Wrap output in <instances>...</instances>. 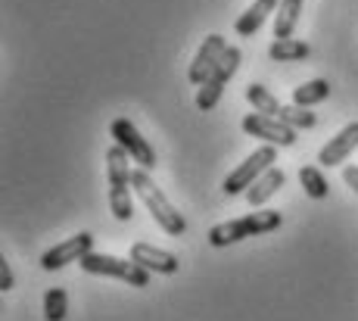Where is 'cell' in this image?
<instances>
[{
  "instance_id": "5bb4252c",
  "label": "cell",
  "mask_w": 358,
  "mask_h": 321,
  "mask_svg": "<svg viewBox=\"0 0 358 321\" xmlns=\"http://www.w3.org/2000/svg\"><path fill=\"white\" fill-rule=\"evenodd\" d=\"M278 3H280V0H252V6L237 19V25H234V29H237V35L240 38H252L262 29V22H265V19L278 10Z\"/></svg>"
},
{
  "instance_id": "ac0fdd59",
  "label": "cell",
  "mask_w": 358,
  "mask_h": 321,
  "mask_svg": "<svg viewBox=\"0 0 358 321\" xmlns=\"http://www.w3.org/2000/svg\"><path fill=\"white\" fill-rule=\"evenodd\" d=\"M246 100H250L252 104V109H256V113H262V115H274V119H278L280 115V100L274 97L271 91H268L265 85H246Z\"/></svg>"
},
{
  "instance_id": "277c9868",
  "label": "cell",
  "mask_w": 358,
  "mask_h": 321,
  "mask_svg": "<svg viewBox=\"0 0 358 321\" xmlns=\"http://www.w3.org/2000/svg\"><path fill=\"white\" fill-rule=\"evenodd\" d=\"M81 269L87 271V275H103V278H119V281H125L128 287H147L150 284V271L141 269V265L134 262V259H119V256H109V252H87L85 259H81Z\"/></svg>"
},
{
  "instance_id": "d6986e66",
  "label": "cell",
  "mask_w": 358,
  "mask_h": 321,
  "mask_svg": "<svg viewBox=\"0 0 358 321\" xmlns=\"http://www.w3.org/2000/svg\"><path fill=\"white\" fill-rule=\"evenodd\" d=\"M299 184H302V190H306L312 200H324V197L330 194L327 178L321 175L318 166H306V169H302V172H299Z\"/></svg>"
},
{
  "instance_id": "e0dca14e",
  "label": "cell",
  "mask_w": 358,
  "mask_h": 321,
  "mask_svg": "<svg viewBox=\"0 0 358 321\" xmlns=\"http://www.w3.org/2000/svg\"><path fill=\"white\" fill-rule=\"evenodd\" d=\"M330 97V85L324 78H312V81H306V85H299V87H293V106H315V104H321V100H327Z\"/></svg>"
},
{
  "instance_id": "8fae6325",
  "label": "cell",
  "mask_w": 358,
  "mask_h": 321,
  "mask_svg": "<svg viewBox=\"0 0 358 321\" xmlns=\"http://www.w3.org/2000/svg\"><path fill=\"white\" fill-rule=\"evenodd\" d=\"M131 259H134L141 269H147L150 275H175L178 271V256L175 252H169V250H159V247H153V243H143V241H137L134 247H131Z\"/></svg>"
},
{
  "instance_id": "2e32d148",
  "label": "cell",
  "mask_w": 358,
  "mask_h": 321,
  "mask_svg": "<svg viewBox=\"0 0 358 321\" xmlns=\"http://www.w3.org/2000/svg\"><path fill=\"white\" fill-rule=\"evenodd\" d=\"M302 16V0H280L274 13V38H290Z\"/></svg>"
},
{
  "instance_id": "ba28073f",
  "label": "cell",
  "mask_w": 358,
  "mask_h": 321,
  "mask_svg": "<svg viewBox=\"0 0 358 321\" xmlns=\"http://www.w3.org/2000/svg\"><path fill=\"white\" fill-rule=\"evenodd\" d=\"M240 125H243V131L250 134V138H259V141L271 143V147H293L296 143V131L290 125H284L280 119H274V115L250 113Z\"/></svg>"
},
{
  "instance_id": "8992f818",
  "label": "cell",
  "mask_w": 358,
  "mask_h": 321,
  "mask_svg": "<svg viewBox=\"0 0 358 321\" xmlns=\"http://www.w3.org/2000/svg\"><path fill=\"white\" fill-rule=\"evenodd\" d=\"M240 59H243V53H240V47H228L222 57V63L215 66V72L209 75V78L199 85V94H196V109H203V113H209V109L218 106V100H222L224 94V85L234 78V72L240 69Z\"/></svg>"
},
{
  "instance_id": "7402d4cb",
  "label": "cell",
  "mask_w": 358,
  "mask_h": 321,
  "mask_svg": "<svg viewBox=\"0 0 358 321\" xmlns=\"http://www.w3.org/2000/svg\"><path fill=\"white\" fill-rule=\"evenodd\" d=\"M13 281H16V278H13V269H10V262H6V259H0V290H13Z\"/></svg>"
},
{
  "instance_id": "603a6c76",
  "label": "cell",
  "mask_w": 358,
  "mask_h": 321,
  "mask_svg": "<svg viewBox=\"0 0 358 321\" xmlns=\"http://www.w3.org/2000/svg\"><path fill=\"white\" fill-rule=\"evenodd\" d=\"M343 181H346L349 187L358 194V166H346V169H343Z\"/></svg>"
},
{
  "instance_id": "ffe728a7",
  "label": "cell",
  "mask_w": 358,
  "mask_h": 321,
  "mask_svg": "<svg viewBox=\"0 0 358 321\" xmlns=\"http://www.w3.org/2000/svg\"><path fill=\"white\" fill-rule=\"evenodd\" d=\"M69 312V297L63 287H50L44 293V318L47 321H63Z\"/></svg>"
},
{
  "instance_id": "44dd1931",
  "label": "cell",
  "mask_w": 358,
  "mask_h": 321,
  "mask_svg": "<svg viewBox=\"0 0 358 321\" xmlns=\"http://www.w3.org/2000/svg\"><path fill=\"white\" fill-rule=\"evenodd\" d=\"M280 122H284V125H290L293 131H306V128H315L318 125V119H315V113H308L306 106H284L280 109V115H278Z\"/></svg>"
},
{
  "instance_id": "9c48e42d",
  "label": "cell",
  "mask_w": 358,
  "mask_h": 321,
  "mask_svg": "<svg viewBox=\"0 0 358 321\" xmlns=\"http://www.w3.org/2000/svg\"><path fill=\"white\" fill-rule=\"evenodd\" d=\"M87 252H94V234L81 231V234L69 237V241L47 250L44 256H41V269L44 271H59V269H66L69 262H81Z\"/></svg>"
},
{
  "instance_id": "3957f363",
  "label": "cell",
  "mask_w": 358,
  "mask_h": 321,
  "mask_svg": "<svg viewBox=\"0 0 358 321\" xmlns=\"http://www.w3.org/2000/svg\"><path fill=\"white\" fill-rule=\"evenodd\" d=\"M284 215L278 209H256V213L234 218V222H222L215 228H209V243L212 247H231V243H240L246 237L256 234H268V231H278Z\"/></svg>"
},
{
  "instance_id": "5b68a950",
  "label": "cell",
  "mask_w": 358,
  "mask_h": 321,
  "mask_svg": "<svg viewBox=\"0 0 358 321\" xmlns=\"http://www.w3.org/2000/svg\"><path fill=\"white\" fill-rule=\"evenodd\" d=\"M274 162H278V150L271 147V143H265V147H259L256 153H250L246 156L243 162H240L237 169H234V172L228 175V178H224V184H222V190L228 197H237V194H246V190L252 187V184H256L262 175L268 172V169L274 166Z\"/></svg>"
},
{
  "instance_id": "7a4b0ae2",
  "label": "cell",
  "mask_w": 358,
  "mask_h": 321,
  "mask_svg": "<svg viewBox=\"0 0 358 321\" xmlns=\"http://www.w3.org/2000/svg\"><path fill=\"white\" fill-rule=\"evenodd\" d=\"M134 194L141 197V203L150 209V215L156 218V224H159L169 237H181L184 231H187L184 215L165 200V194L153 184V178H150V169H141V166L134 169Z\"/></svg>"
},
{
  "instance_id": "6da1fadb",
  "label": "cell",
  "mask_w": 358,
  "mask_h": 321,
  "mask_svg": "<svg viewBox=\"0 0 358 321\" xmlns=\"http://www.w3.org/2000/svg\"><path fill=\"white\" fill-rule=\"evenodd\" d=\"M131 156L125 147L113 143L106 150V175H109V209L119 222H131L134 215V200H131V190H134V169H131Z\"/></svg>"
},
{
  "instance_id": "7c38bea8",
  "label": "cell",
  "mask_w": 358,
  "mask_h": 321,
  "mask_svg": "<svg viewBox=\"0 0 358 321\" xmlns=\"http://www.w3.org/2000/svg\"><path fill=\"white\" fill-rule=\"evenodd\" d=\"M352 150H358V122H349L336 138H330L324 147H321L318 162L321 166H327V169L340 166V162H346V156H352Z\"/></svg>"
},
{
  "instance_id": "4fadbf2b",
  "label": "cell",
  "mask_w": 358,
  "mask_h": 321,
  "mask_svg": "<svg viewBox=\"0 0 358 321\" xmlns=\"http://www.w3.org/2000/svg\"><path fill=\"white\" fill-rule=\"evenodd\" d=\"M284 181H287V175L280 172L278 166H271V169H268V172L262 175V178H259V181L252 184V187H250V190H246V194H243V197H246V203H250L252 209L265 206V203L271 200V197L278 194L280 187H284Z\"/></svg>"
},
{
  "instance_id": "30bf717a",
  "label": "cell",
  "mask_w": 358,
  "mask_h": 321,
  "mask_svg": "<svg viewBox=\"0 0 358 321\" xmlns=\"http://www.w3.org/2000/svg\"><path fill=\"white\" fill-rule=\"evenodd\" d=\"M224 50H228V41H224L222 35H209L203 41V47L196 50L194 63H190V69H187V78L194 81V85H203V81L215 72V66L222 63Z\"/></svg>"
},
{
  "instance_id": "52a82bcc",
  "label": "cell",
  "mask_w": 358,
  "mask_h": 321,
  "mask_svg": "<svg viewBox=\"0 0 358 321\" xmlns=\"http://www.w3.org/2000/svg\"><path fill=\"white\" fill-rule=\"evenodd\" d=\"M109 134L115 138V143H119V147L128 150V156H131V159H134L141 169H156V150L150 147V141L134 128V122H128V119H113V125H109Z\"/></svg>"
},
{
  "instance_id": "9a60e30c",
  "label": "cell",
  "mask_w": 358,
  "mask_h": 321,
  "mask_svg": "<svg viewBox=\"0 0 358 321\" xmlns=\"http://www.w3.org/2000/svg\"><path fill=\"white\" fill-rule=\"evenodd\" d=\"M308 53H312V47L296 38H274V44L268 47V59H274V63H302V59H308Z\"/></svg>"
}]
</instances>
